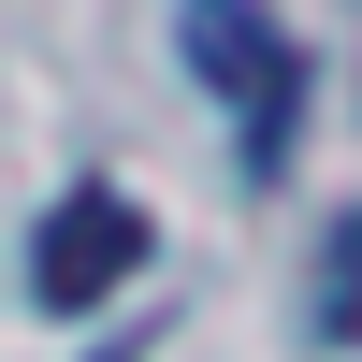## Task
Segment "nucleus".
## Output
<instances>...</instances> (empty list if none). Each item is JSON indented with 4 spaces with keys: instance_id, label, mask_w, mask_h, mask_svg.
<instances>
[{
    "instance_id": "obj_3",
    "label": "nucleus",
    "mask_w": 362,
    "mask_h": 362,
    "mask_svg": "<svg viewBox=\"0 0 362 362\" xmlns=\"http://www.w3.org/2000/svg\"><path fill=\"white\" fill-rule=\"evenodd\" d=\"M319 348H362V203H348V218H334V247H319Z\"/></svg>"
},
{
    "instance_id": "obj_1",
    "label": "nucleus",
    "mask_w": 362,
    "mask_h": 362,
    "mask_svg": "<svg viewBox=\"0 0 362 362\" xmlns=\"http://www.w3.org/2000/svg\"><path fill=\"white\" fill-rule=\"evenodd\" d=\"M174 44H189V73L232 102V145L276 174L290 160V116H305V44H290L261 0H174Z\"/></svg>"
},
{
    "instance_id": "obj_2",
    "label": "nucleus",
    "mask_w": 362,
    "mask_h": 362,
    "mask_svg": "<svg viewBox=\"0 0 362 362\" xmlns=\"http://www.w3.org/2000/svg\"><path fill=\"white\" fill-rule=\"evenodd\" d=\"M131 276H145V203L131 189H58L44 232H29V305L87 319L102 290H131Z\"/></svg>"
}]
</instances>
